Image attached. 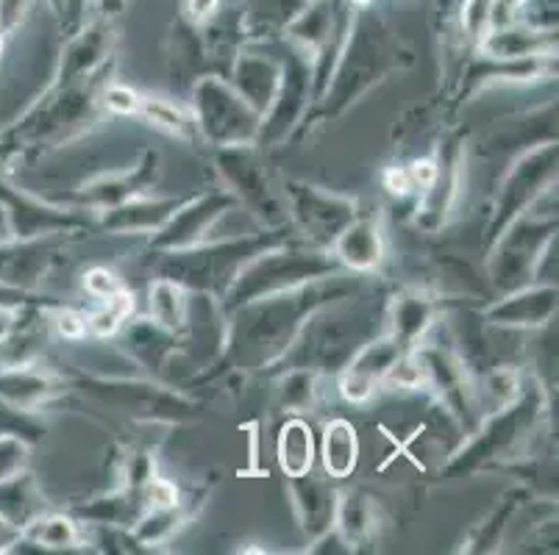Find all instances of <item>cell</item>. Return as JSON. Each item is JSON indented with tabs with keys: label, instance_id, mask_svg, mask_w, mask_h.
<instances>
[{
	"label": "cell",
	"instance_id": "14",
	"mask_svg": "<svg viewBox=\"0 0 559 555\" xmlns=\"http://www.w3.org/2000/svg\"><path fill=\"white\" fill-rule=\"evenodd\" d=\"M284 61L273 59L267 53H240V59L234 61V89L240 92L242 100L264 117L271 111L273 100L278 95V84H282Z\"/></svg>",
	"mask_w": 559,
	"mask_h": 555
},
{
	"label": "cell",
	"instance_id": "25",
	"mask_svg": "<svg viewBox=\"0 0 559 555\" xmlns=\"http://www.w3.org/2000/svg\"><path fill=\"white\" fill-rule=\"evenodd\" d=\"M278 467L287 478H301L314 467V434L307 420L293 417L282 425L276 442Z\"/></svg>",
	"mask_w": 559,
	"mask_h": 555
},
{
	"label": "cell",
	"instance_id": "8",
	"mask_svg": "<svg viewBox=\"0 0 559 555\" xmlns=\"http://www.w3.org/2000/svg\"><path fill=\"white\" fill-rule=\"evenodd\" d=\"M554 178H557V147L551 145L537 147L535 153L523 156L512 167L504 181V190L498 195L496 217L490 222L492 242L507 231V226H512L521 214L535 206L537 197L551 192Z\"/></svg>",
	"mask_w": 559,
	"mask_h": 555
},
{
	"label": "cell",
	"instance_id": "2",
	"mask_svg": "<svg viewBox=\"0 0 559 555\" xmlns=\"http://www.w3.org/2000/svg\"><path fill=\"white\" fill-rule=\"evenodd\" d=\"M340 269L343 267L332 251H323V248H309V251L289 248L287 251V248L273 244L267 251L257 253L251 262L242 264L240 273L234 275V281L221 294V309L237 312L257 300L332 278V275H340Z\"/></svg>",
	"mask_w": 559,
	"mask_h": 555
},
{
	"label": "cell",
	"instance_id": "22",
	"mask_svg": "<svg viewBox=\"0 0 559 555\" xmlns=\"http://www.w3.org/2000/svg\"><path fill=\"white\" fill-rule=\"evenodd\" d=\"M437 323V305L429 294L406 292L395 298L393 312H390V334L404 345L406 350L415 345L435 328Z\"/></svg>",
	"mask_w": 559,
	"mask_h": 555
},
{
	"label": "cell",
	"instance_id": "5",
	"mask_svg": "<svg viewBox=\"0 0 559 555\" xmlns=\"http://www.w3.org/2000/svg\"><path fill=\"white\" fill-rule=\"evenodd\" d=\"M217 172L226 181L228 192L237 197V203L251 214L253 220L267 228H278L289 220L284 195L273 186L251 147H221Z\"/></svg>",
	"mask_w": 559,
	"mask_h": 555
},
{
	"label": "cell",
	"instance_id": "18",
	"mask_svg": "<svg viewBox=\"0 0 559 555\" xmlns=\"http://www.w3.org/2000/svg\"><path fill=\"white\" fill-rule=\"evenodd\" d=\"M293 481V500H296L298 519L309 536H326L337 517V495L332 492L326 481L314 478L312 472Z\"/></svg>",
	"mask_w": 559,
	"mask_h": 555
},
{
	"label": "cell",
	"instance_id": "38",
	"mask_svg": "<svg viewBox=\"0 0 559 555\" xmlns=\"http://www.w3.org/2000/svg\"><path fill=\"white\" fill-rule=\"evenodd\" d=\"M526 0H490V28H504V25L521 20Z\"/></svg>",
	"mask_w": 559,
	"mask_h": 555
},
{
	"label": "cell",
	"instance_id": "44",
	"mask_svg": "<svg viewBox=\"0 0 559 555\" xmlns=\"http://www.w3.org/2000/svg\"><path fill=\"white\" fill-rule=\"evenodd\" d=\"M3 39H7V37H3V34H0V53H3Z\"/></svg>",
	"mask_w": 559,
	"mask_h": 555
},
{
	"label": "cell",
	"instance_id": "39",
	"mask_svg": "<svg viewBox=\"0 0 559 555\" xmlns=\"http://www.w3.org/2000/svg\"><path fill=\"white\" fill-rule=\"evenodd\" d=\"M185 14L192 25H206L221 14V0H185Z\"/></svg>",
	"mask_w": 559,
	"mask_h": 555
},
{
	"label": "cell",
	"instance_id": "16",
	"mask_svg": "<svg viewBox=\"0 0 559 555\" xmlns=\"http://www.w3.org/2000/svg\"><path fill=\"white\" fill-rule=\"evenodd\" d=\"M481 53L496 61H518L532 56H551L557 50V31L535 28V25L518 23L504 28H490L479 43Z\"/></svg>",
	"mask_w": 559,
	"mask_h": 555
},
{
	"label": "cell",
	"instance_id": "32",
	"mask_svg": "<svg viewBox=\"0 0 559 555\" xmlns=\"http://www.w3.org/2000/svg\"><path fill=\"white\" fill-rule=\"evenodd\" d=\"M278 395H282L284 409H307V406H312V397H314L312 370H309V366H296V370L284 378Z\"/></svg>",
	"mask_w": 559,
	"mask_h": 555
},
{
	"label": "cell",
	"instance_id": "36",
	"mask_svg": "<svg viewBox=\"0 0 559 555\" xmlns=\"http://www.w3.org/2000/svg\"><path fill=\"white\" fill-rule=\"evenodd\" d=\"M84 287H86V292L93 294L95 300H109L111 294H117L120 289H123V283L117 281L115 275H111L106 267H95V269H90V273H86Z\"/></svg>",
	"mask_w": 559,
	"mask_h": 555
},
{
	"label": "cell",
	"instance_id": "19",
	"mask_svg": "<svg viewBox=\"0 0 559 555\" xmlns=\"http://www.w3.org/2000/svg\"><path fill=\"white\" fill-rule=\"evenodd\" d=\"M53 375L43 373L34 364L0 366V400L23 411H37L56 395Z\"/></svg>",
	"mask_w": 559,
	"mask_h": 555
},
{
	"label": "cell",
	"instance_id": "10",
	"mask_svg": "<svg viewBox=\"0 0 559 555\" xmlns=\"http://www.w3.org/2000/svg\"><path fill=\"white\" fill-rule=\"evenodd\" d=\"M404 353L406 348L393 334H384L373 342L357 348L348 364L343 366V375H340V395L348 403H365L379 389V384H384V375L390 373V366Z\"/></svg>",
	"mask_w": 559,
	"mask_h": 555
},
{
	"label": "cell",
	"instance_id": "26",
	"mask_svg": "<svg viewBox=\"0 0 559 555\" xmlns=\"http://www.w3.org/2000/svg\"><path fill=\"white\" fill-rule=\"evenodd\" d=\"M151 323L170 334H181L187 323V289L170 278H156L148 289Z\"/></svg>",
	"mask_w": 559,
	"mask_h": 555
},
{
	"label": "cell",
	"instance_id": "33",
	"mask_svg": "<svg viewBox=\"0 0 559 555\" xmlns=\"http://www.w3.org/2000/svg\"><path fill=\"white\" fill-rule=\"evenodd\" d=\"M460 25L471 43L479 45L490 31V0H462Z\"/></svg>",
	"mask_w": 559,
	"mask_h": 555
},
{
	"label": "cell",
	"instance_id": "1",
	"mask_svg": "<svg viewBox=\"0 0 559 555\" xmlns=\"http://www.w3.org/2000/svg\"><path fill=\"white\" fill-rule=\"evenodd\" d=\"M334 278L307 283V287L289 289V292L273 294V298L257 300L251 305L237 309V323L231 330V353L240 361L259 366L264 361L287 355L296 345L298 334L314 312H320L332 298H345L343 287Z\"/></svg>",
	"mask_w": 559,
	"mask_h": 555
},
{
	"label": "cell",
	"instance_id": "23",
	"mask_svg": "<svg viewBox=\"0 0 559 555\" xmlns=\"http://www.w3.org/2000/svg\"><path fill=\"white\" fill-rule=\"evenodd\" d=\"M39 514H45V500L32 475L20 472V475L0 481V519L7 526L23 531Z\"/></svg>",
	"mask_w": 559,
	"mask_h": 555
},
{
	"label": "cell",
	"instance_id": "45",
	"mask_svg": "<svg viewBox=\"0 0 559 555\" xmlns=\"http://www.w3.org/2000/svg\"><path fill=\"white\" fill-rule=\"evenodd\" d=\"M301 3H312V0H301Z\"/></svg>",
	"mask_w": 559,
	"mask_h": 555
},
{
	"label": "cell",
	"instance_id": "13",
	"mask_svg": "<svg viewBox=\"0 0 559 555\" xmlns=\"http://www.w3.org/2000/svg\"><path fill=\"white\" fill-rule=\"evenodd\" d=\"M554 312H557V287L528 283L492 303L485 312V319L501 328H540L554 317Z\"/></svg>",
	"mask_w": 559,
	"mask_h": 555
},
{
	"label": "cell",
	"instance_id": "17",
	"mask_svg": "<svg viewBox=\"0 0 559 555\" xmlns=\"http://www.w3.org/2000/svg\"><path fill=\"white\" fill-rule=\"evenodd\" d=\"M181 206L176 197L136 195L100 212V226L109 233H154Z\"/></svg>",
	"mask_w": 559,
	"mask_h": 555
},
{
	"label": "cell",
	"instance_id": "37",
	"mask_svg": "<svg viewBox=\"0 0 559 555\" xmlns=\"http://www.w3.org/2000/svg\"><path fill=\"white\" fill-rule=\"evenodd\" d=\"M104 100L115 114H136L140 111V95L131 92L129 86H109L104 92Z\"/></svg>",
	"mask_w": 559,
	"mask_h": 555
},
{
	"label": "cell",
	"instance_id": "15",
	"mask_svg": "<svg viewBox=\"0 0 559 555\" xmlns=\"http://www.w3.org/2000/svg\"><path fill=\"white\" fill-rule=\"evenodd\" d=\"M332 253L340 262V267H348L354 273H373L384 262L388 244H384V233L373 217H354L337 239L332 242Z\"/></svg>",
	"mask_w": 559,
	"mask_h": 555
},
{
	"label": "cell",
	"instance_id": "7",
	"mask_svg": "<svg viewBox=\"0 0 559 555\" xmlns=\"http://www.w3.org/2000/svg\"><path fill=\"white\" fill-rule=\"evenodd\" d=\"M284 203L289 220L296 222L312 248H332L337 233L357 217V206L348 197L298 181L284 183Z\"/></svg>",
	"mask_w": 559,
	"mask_h": 555
},
{
	"label": "cell",
	"instance_id": "43",
	"mask_svg": "<svg viewBox=\"0 0 559 555\" xmlns=\"http://www.w3.org/2000/svg\"><path fill=\"white\" fill-rule=\"evenodd\" d=\"M17 542H20L17 528L7 526V522L0 519V550H7V544H17Z\"/></svg>",
	"mask_w": 559,
	"mask_h": 555
},
{
	"label": "cell",
	"instance_id": "9",
	"mask_svg": "<svg viewBox=\"0 0 559 555\" xmlns=\"http://www.w3.org/2000/svg\"><path fill=\"white\" fill-rule=\"evenodd\" d=\"M240 206L237 197L228 190H215L203 192V195L192 197V201L181 203L176 212H173L170 220L154 231L151 239V248H156L159 253H176L187 251V248H195V244L212 242V231L221 226V220L228 212Z\"/></svg>",
	"mask_w": 559,
	"mask_h": 555
},
{
	"label": "cell",
	"instance_id": "12",
	"mask_svg": "<svg viewBox=\"0 0 559 555\" xmlns=\"http://www.w3.org/2000/svg\"><path fill=\"white\" fill-rule=\"evenodd\" d=\"M0 206L7 212L9 228L17 239H37V237H56V233H68L84 226L75 212L68 208H53L23 192L3 186L0 183Z\"/></svg>",
	"mask_w": 559,
	"mask_h": 555
},
{
	"label": "cell",
	"instance_id": "41",
	"mask_svg": "<svg viewBox=\"0 0 559 555\" xmlns=\"http://www.w3.org/2000/svg\"><path fill=\"white\" fill-rule=\"evenodd\" d=\"M59 330H62L68 339H81V336L86 334L84 317H79V314L73 312H62L59 314Z\"/></svg>",
	"mask_w": 559,
	"mask_h": 555
},
{
	"label": "cell",
	"instance_id": "31",
	"mask_svg": "<svg viewBox=\"0 0 559 555\" xmlns=\"http://www.w3.org/2000/svg\"><path fill=\"white\" fill-rule=\"evenodd\" d=\"M0 434L17 436L28 445V442H37L45 434V425L34 420V411H23L0 400Z\"/></svg>",
	"mask_w": 559,
	"mask_h": 555
},
{
	"label": "cell",
	"instance_id": "20",
	"mask_svg": "<svg viewBox=\"0 0 559 555\" xmlns=\"http://www.w3.org/2000/svg\"><path fill=\"white\" fill-rule=\"evenodd\" d=\"M334 25H337V0H312L287 20L284 34L298 50L314 56L332 37Z\"/></svg>",
	"mask_w": 559,
	"mask_h": 555
},
{
	"label": "cell",
	"instance_id": "21",
	"mask_svg": "<svg viewBox=\"0 0 559 555\" xmlns=\"http://www.w3.org/2000/svg\"><path fill=\"white\" fill-rule=\"evenodd\" d=\"M154 181H156V153H148V156L142 159V165H136L134 170L117 172V176H106L100 178L98 183H93V186L84 192V201L86 206L104 212V208L117 206V203L129 201V197L145 195Z\"/></svg>",
	"mask_w": 559,
	"mask_h": 555
},
{
	"label": "cell",
	"instance_id": "34",
	"mask_svg": "<svg viewBox=\"0 0 559 555\" xmlns=\"http://www.w3.org/2000/svg\"><path fill=\"white\" fill-rule=\"evenodd\" d=\"M34 0H0V34L12 37L32 12Z\"/></svg>",
	"mask_w": 559,
	"mask_h": 555
},
{
	"label": "cell",
	"instance_id": "11",
	"mask_svg": "<svg viewBox=\"0 0 559 555\" xmlns=\"http://www.w3.org/2000/svg\"><path fill=\"white\" fill-rule=\"evenodd\" d=\"M111 45H115V28H111L109 17L100 14L95 20H86L79 31L70 34L68 45L59 56V68H56L59 84L93 79L100 68H106Z\"/></svg>",
	"mask_w": 559,
	"mask_h": 555
},
{
	"label": "cell",
	"instance_id": "42",
	"mask_svg": "<svg viewBox=\"0 0 559 555\" xmlns=\"http://www.w3.org/2000/svg\"><path fill=\"white\" fill-rule=\"evenodd\" d=\"M17 319V312H14V305H0V339L9 334V328Z\"/></svg>",
	"mask_w": 559,
	"mask_h": 555
},
{
	"label": "cell",
	"instance_id": "3",
	"mask_svg": "<svg viewBox=\"0 0 559 555\" xmlns=\"http://www.w3.org/2000/svg\"><path fill=\"white\" fill-rule=\"evenodd\" d=\"M271 237L273 233H262V237L248 233L242 239H217V242L195 244L187 251L162 253L167 256L162 264V278H170L179 287L195 289V292L223 294L234 281V275L240 273L242 264L276 244H271Z\"/></svg>",
	"mask_w": 559,
	"mask_h": 555
},
{
	"label": "cell",
	"instance_id": "35",
	"mask_svg": "<svg viewBox=\"0 0 559 555\" xmlns=\"http://www.w3.org/2000/svg\"><path fill=\"white\" fill-rule=\"evenodd\" d=\"M48 3H50V9H53L56 17L62 20L64 28L73 34V31H79L81 25L86 23L84 12H86V7L93 3V0H48ZM70 34H68V37H70Z\"/></svg>",
	"mask_w": 559,
	"mask_h": 555
},
{
	"label": "cell",
	"instance_id": "30",
	"mask_svg": "<svg viewBox=\"0 0 559 555\" xmlns=\"http://www.w3.org/2000/svg\"><path fill=\"white\" fill-rule=\"evenodd\" d=\"M136 114H142L145 120L151 122V125L167 131V134L185 136L187 131L195 125V122H192L190 117L179 109V106L167 104V100H162V98H140V111H136Z\"/></svg>",
	"mask_w": 559,
	"mask_h": 555
},
{
	"label": "cell",
	"instance_id": "29",
	"mask_svg": "<svg viewBox=\"0 0 559 555\" xmlns=\"http://www.w3.org/2000/svg\"><path fill=\"white\" fill-rule=\"evenodd\" d=\"M334 522H340V531L345 533L348 542H359L373 528V508L359 495H345L337 503V517H334Z\"/></svg>",
	"mask_w": 559,
	"mask_h": 555
},
{
	"label": "cell",
	"instance_id": "40",
	"mask_svg": "<svg viewBox=\"0 0 559 555\" xmlns=\"http://www.w3.org/2000/svg\"><path fill=\"white\" fill-rule=\"evenodd\" d=\"M384 181H388V190L393 192V195H409L412 192V178L406 167H393Z\"/></svg>",
	"mask_w": 559,
	"mask_h": 555
},
{
	"label": "cell",
	"instance_id": "6",
	"mask_svg": "<svg viewBox=\"0 0 559 555\" xmlns=\"http://www.w3.org/2000/svg\"><path fill=\"white\" fill-rule=\"evenodd\" d=\"M554 217L521 214L507 231L496 239V253L490 258V278L498 289L512 292L535 278L546 244L551 242Z\"/></svg>",
	"mask_w": 559,
	"mask_h": 555
},
{
	"label": "cell",
	"instance_id": "27",
	"mask_svg": "<svg viewBox=\"0 0 559 555\" xmlns=\"http://www.w3.org/2000/svg\"><path fill=\"white\" fill-rule=\"evenodd\" d=\"M20 536H23L25 542L39 544V547L45 550H70L81 542L79 526H75L73 519L59 517V514H50V517L39 514L34 522H28V526L20 531Z\"/></svg>",
	"mask_w": 559,
	"mask_h": 555
},
{
	"label": "cell",
	"instance_id": "24",
	"mask_svg": "<svg viewBox=\"0 0 559 555\" xmlns=\"http://www.w3.org/2000/svg\"><path fill=\"white\" fill-rule=\"evenodd\" d=\"M323 470L334 481H343L357 470L359 461V436L357 427L348 420H332L323 427V445H320Z\"/></svg>",
	"mask_w": 559,
	"mask_h": 555
},
{
	"label": "cell",
	"instance_id": "4",
	"mask_svg": "<svg viewBox=\"0 0 559 555\" xmlns=\"http://www.w3.org/2000/svg\"><path fill=\"white\" fill-rule=\"evenodd\" d=\"M195 129L215 147L251 145L262 131V117L226 81L206 75L192 89Z\"/></svg>",
	"mask_w": 559,
	"mask_h": 555
},
{
	"label": "cell",
	"instance_id": "28",
	"mask_svg": "<svg viewBox=\"0 0 559 555\" xmlns=\"http://www.w3.org/2000/svg\"><path fill=\"white\" fill-rule=\"evenodd\" d=\"M134 312V294L120 289L117 294H111L109 300H100V309L93 314V317H84V328L90 336H98V339H106V336H115L117 330L123 328L126 319Z\"/></svg>",
	"mask_w": 559,
	"mask_h": 555
}]
</instances>
